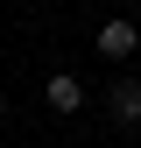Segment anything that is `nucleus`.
<instances>
[{"label":"nucleus","mask_w":141,"mask_h":148,"mask_svg":"<svg viewBox=\"0 0 141 148\" xmlns=\"http://www.w3.org/2000/svg\"><path fill=\"white\" fill-rule=\"evenodd\" d=\"M134 42H141L134 21H106L99 28V57H134Z\"/></svg>","instance_id":"obj_1"},{"label":"nucleus","mask_w":141,"mask_h":148,"mask_svg":"<svg viewBox=\"0 0 141 148\" xmlns=\"http://www.w3.org/2000/svg\"><path fill=\"white\" fill-rule=\"evenodd\" d=\"M49 106H57V113H78V106H85V85L70 78V71H64V78H49Z\"/></svg>","instance_id":"obj_3"},{"label":"nucleus","mask_w":141,"mask_h":148,"mask_svg":"<svg viewBox=\"0 0 141 148\" xmlns=\"http://www.w3.org/2000/svg\"><path fill=\"white\" fill-rule=\"evenodd\" d=\"M106 106H113V120H141V85H134V78H120L113 92H106Z\"/></svg>","instance_id":"obj_2"}]
</instances>
